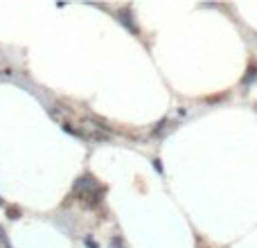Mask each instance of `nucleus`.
<instances>
[{
    "instance_id": "f257e3e1",
    "label": "nucleus",
    "mask_w": 257,
    "mask_h": 248,
    "mask_svg": "<svg viewBox=\"0 0 257 248\" xmlns=\"http://www.w3.org/2000/svg\"><path fill=\"white\" fill-rule=\"evenodd\" d=\"M95 187H97V178H95V176H88V174H86V176H81L79 181L75 183V192H77V194H86V192H93Z\"/></svg>"
},
{
    "instance_id": "f03ea898",
    "label": "nucleus",
    "mask_w": 257,
    "mask_h": 248,
    "mask_svg": "<svg viewBox=\"0 0 257 248\" xmlns=\"http://www.w3.org/2000/svg\"><path fill=\"white\" fill-rule=\"evenodd\" d=\"M122 23H124V25H126L131 32H133V34H136V32H138V27L133 25V21H131V14H126V12L122 14Z\"/></svg>"
},
{
    "instance_id": "7ed1b4c3",
    "label": "nucleus",
    "mask_w": 257,
    "mask_h": 248,
    "mask_svg": "<svg viewBox=\"0 0 257 248\" xmlns=\"http://www.w3.org/2000/svg\"><path fill=\"white\" fill-rule=\"evenodd\" d=\"M248 72H250V75H248V77H246V79H244V84H248L250 79H257V68H250Z\"/></svg>"
},
{
    "instance_id": "20e7f679",
    "label": "nucleus",
    "mask_w": 257,
    "mask_h": 248,
    "mask_svg": "<svg viewBox=\"0 0 257 248\" xmlns=\"http://www.w3.org/2000/svg\"><path fill=\"white\" fill-rule=\"evenodd\" d=\"M86 246H88V248H97V244H95L93 239H88V237H86Z\"/></svg>"
},
{
    "instance_id": "39448f33",
    "label": "nucleus",
    "mask_w": 257,
    "mask_h": 248,
    "mask_svg": "<svg viewBox=\"0 0 257 248\" xmlns=\"http://www.w3.org/2000/svg\"><path fill=\"white\" fill-rule=\"evenodd\" d=\"M0 203H3V201H0Z\"/></svg>"
}]
</instances>
